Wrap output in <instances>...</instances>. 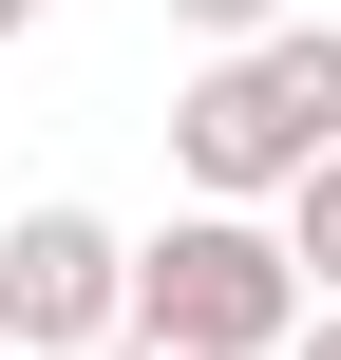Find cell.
<instances>
[{
    "mask_svg": "<svg viewBox=\"0 0 341 360\" xmlns=\"http://www.w3.org/2000/svg\"><path fill=\"white\" fill-rule=\"evenodd\" d=\"M171 171H190L209 209H266V190L341 171V19H285V38L209 57V76L171 95Z\"/></svg>",
    "mask_w": 341,
    "mask_h": 360,
    "instance_id": "cell-1",
    "label": "cell"
},
{
    "mask_svg": "<svg viewBox=\"0 0 341 360\" xmlns=\"http://www.w3.org/2000/svg\"><path fill=\"white\" fill-rule=\"evenodd\" d=\"M133 342H190V360L304 342V266H285V228H247V209L152 228V247H133Z\"/></svg>",
    "mask_w": 341,
    "mask_h": 360,
    "instance_id": "cell-2",
    "label": "cell"
},
{
    "mask_svg": "<svg viewBox=\"0 0 341 360\" xmlns=\"http://www.w3.org/2000/svg\"><path fill=\"white\" fill-rule=\"evenodd\" d=\"M0 285H19V360L133 342V247H114L95 209H19V228H0Z\"/></svg>",
    "mask_w": 341,
    "mask_h": 360,
    "instance_id": "cell-3",
    "label": "cell"
},
{
    "mask_svg": "<svg viewBox=\"0 0 341 360\" xmlns=\"http://www.w3.org/2000/svg\"><path fill=\"white\" fill-rule=\"evenodd\" d=\"M285 266L341 304V171H304V190H285Z\"/></svg>",
    "mask_w": 341,
    "mask_h": 360,
    "instance_id": "cell-4",
    "label": "cell"
},
{
    "mask_svg": "<svg viewBox=\"0 0 341 360\" xmlns=\"http://www.w3.org/2000/svg\"><path fill=\"white\" fill-rule=\"evenodd\" d=\"M171 19H190V38H228V57H247V38H285V0H171Z\"/></svg>",
    "mask_w": 341,
    "mask_h": 360,
    "instance_id": "cell-5",
    "label": "cell"
},
{
    "mask_svg": "<svg viewBox=\"0 0 341 360\" xmlns=\"http://www.w3.org/2000/svg\"><path fill=\"white\" fill-rule=\"evenodd\" d=\"M285 360H341V304H323V323H304V342H285Z\"/></svg>",
    "mask_w": 341,
    "mask_h": 360,
    "instance_id": "cell-6",
    "label": "cell"
},
{
    "mask_svg": "<svg viewBox=\"0 0 341 360\" xmlns=\"http://www.w3.org/2000/svg\"><path fill=\"white\" fill-rule=\"evenodd\" d=\"M0 38H38V0H0Z\"/></svg>",
    "mask_w": 341,
    "mask_h": 360,
    "instance_id": "cell-7",
    "label": "cell"
},
{
    "mask_svg": "<svg viewBox=\"0 0 341 360\" xmlns=\"http://www.w3.org/2000/svg\"><path fill=\"white\" fill-rule=\"evenodd\" d=\"M0 360H19V285H0Z\"/></svg>",
    "mask_w": 341,
    "mask_h": 360,
    "instance_id": "cell-8",
    "label": "cell"
},
{
    "mask_svg": "<svg viewBox=\"0 0 341 360\" xmlns=\"http://www.w3.org/2000/svg\"><path fill=\"white\" fill-rule=\"evenodd\" d=\"M114 360H190V342H114Z\"/></svg>",
    "mask_w": 341,
    "mask_h": 360,
    "instance_id": "cell-9",
    "label": "cell"
}]
</instances>
